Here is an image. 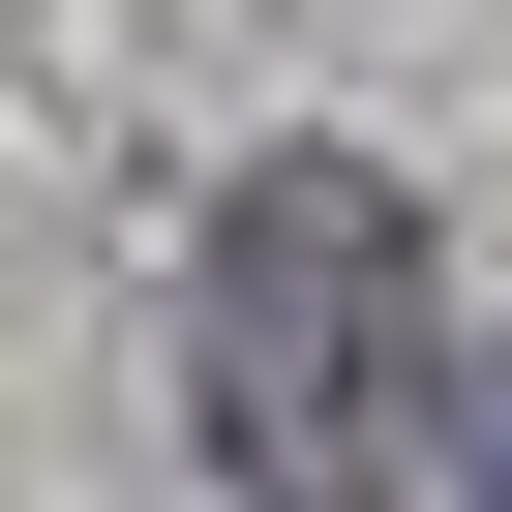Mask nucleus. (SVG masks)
Wrapping results in <instances>:
<instances>
[{"instance_id": "1", "label": "nucleus", "mask_w": 512, "mask_h": 512, "mask_svg": "<svg viewBox=\"0 0 512 512\" xmlns=\"http://www.w3.org/2000/svg\"><path fill=\"white\" fill-rule=\"evenodd\" d=\"M181 422L241 512H392V422H422V211L362 151H272L181 272Z\"/></svg>"}, {"instance_id": "2", "label": "nucleus", "mask_w": 512, "mask_h": 512, "mask_svg": "<svg viewBox=\"0 0 512 512\" xmlns=\"http://www.w3.org/2000/svg\"><path fill=\"white\" fill-rule=\"evenodd\" d=\"M452 512H512V332H482V392H452Z\"/></svg>"}]
</instances>
